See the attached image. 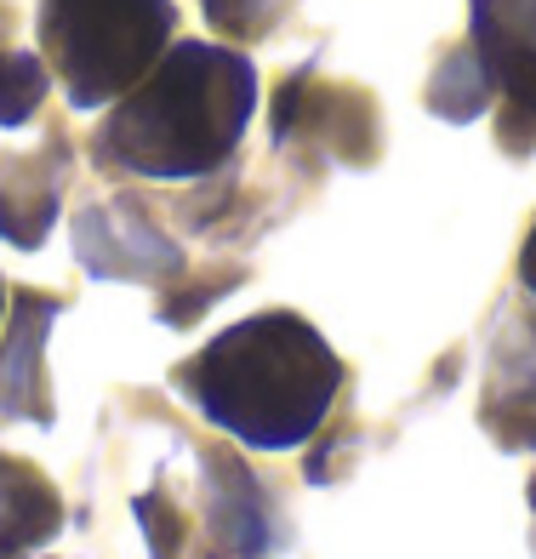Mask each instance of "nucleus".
<instances>
[{
  "instance_id": "2",
  "label": "nucleus",
  "mask_w": 536,
  "mask_h": 559,
  "mask_svg": "<svg viewBox=\"0 0 536 559\" xmlns=\"http://www.w3.org/2000/svg\"><path fill=\"white\" fill-rule=\"evenodd\" d=\"M189 115H194V109H183V120H189ZM148 120H171V126H177V109L166 115V109H155V104H143L138 115H126L120 126H148ZM206 160H212V148L194 138V126H183V171H200Z\"/></svg>"
},
{
  "instance_id": "1",
  "label": "nucleus",
  "mask_w": 536,
  "mask_h": 559,
  "mask_svg": "<svg viewBox=\"0 0 536 559\" xmlns=\"http://www.w3.org/2000/svg\"><path fill=\"white\" fill-rule=\"evenodd\" d=\"M337 383H343L337 354L297 314L246 320L235 332H223L183 371V389L194 394L200 412L263 451L297 445L302 435H314Z\"/></svg>"
},
{
  "instance_id": "3",
  "label": "nucleus",
  "mask_w": 536,
  "mask_h": 559,
  "mask_svg": "<svg viewBox=\"0 0 536 559\" xmlns=\"http://www.w3.org/2000/svg\"><path fill=\"white\" fill-rule=\"evenodd\" d=\"M525 286L536 292V235H531V251H525Z\"/></svg>"
}]
</instances>
